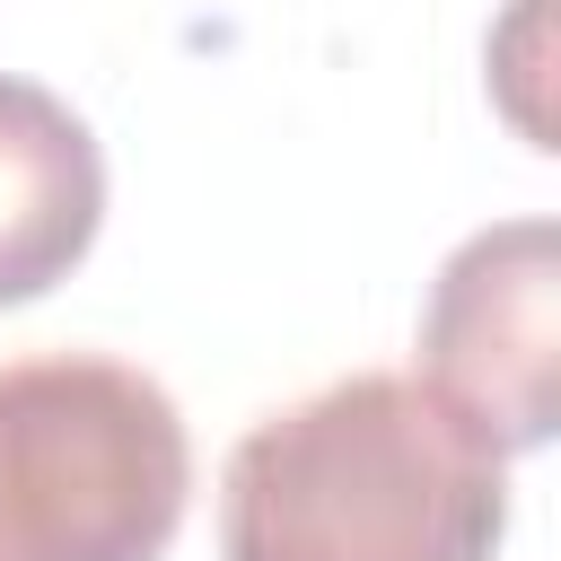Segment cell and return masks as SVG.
<instances>
[{"label":"cell","instance_id":"cell-1","mask_svg":"<svg viewBox=\"0 0 561 561\" xmlns=\"http://www.w3.org/2000/svg\"><path fill=\"white\" fill-rule=\"evenodd\" d=\"M508 456L403 368L263 412L219 473V561H491Z\"/></svg>","mask_w":561,"mask_h":561},{"label":"cell","instance_id":"cell-2","mask_svg":"<svg viewBox=\"0 0 561 561\" xmlns=\"http://www.w3.org/2000/svg\"><path fill=\"white\" fill-rule=\"evenodd\" d=\"M193 500L175 394L105 351L0 359V561H158Z\"/></svg>","mask_w":561,"mask_h":561},{"label":"cell","instance_id":"cell-3","mask_svg":"<svg viewBox=\"0 0 561 561\" xmlns=\"http://www.w3.org/2000/svg\"><path fill=\"white\" fill-rule=\"evenodd\" d=\"M421 386L465 412L500 456H526L561 421V228L543 210L473 228L421 316Z\"/></svg>","mask_w":561,"mask_h":561},{"label":"cell","instance_id":"cell-4","mask_svg":"<svg viewBox=\"0 0 561 561\" xmlns=\"http://www.w3.org/2000/svg\"><path fill=\"white\" fill-rule=\"evenodd\" d=\"M105 228V149L44 79L0 70V307L79 272Z\"/></svg>","mask_w":561,"mask_h":561}]
</instances>
